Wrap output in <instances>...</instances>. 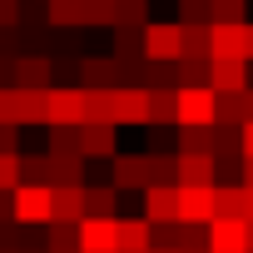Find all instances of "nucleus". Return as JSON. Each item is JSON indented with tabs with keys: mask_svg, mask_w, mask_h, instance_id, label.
<instances>
[{
	"mask_svg": "<svg viewBox=\"0 0 253 253\" xmlns=\"http://www.w3.org/2000/svg\"><path fill=\"white\" fill-rule=\"evenodd\" d=\"M15 218L20 223H50L55 218V189L50 184H15Z\"/></svg>",
	"mask_w": 253,
	"mask_h": 253,
	"instance_id": "2",
	"label": "nucleus"
},
{
	"mask_svg": "<svg viewBox=\"0 0 253 253\" xmlns=\"http://www.w3.org/2000/svg\"><path fill=\"white\" fill-rule=\"evenodd\" d=\"M209 15H213V25H243L248 5L243 0H209Z\"/></svg>",
	"mask_w": 253,
	"mask_h": 253,
	"instance_id": "32",
	"label": "nucleus"
},
{
	"mask_svg": "<svg viewBox=\"0 0 253 253\" xmlns=\"http://www.w3.org/2000/svg\"><path fill=\"white\" fill-rule=\"evenodd\" d=\"M179 124H218V89L213 84H184L179 89Z\"/></svg>",
	"mask_w": 253,
	"mask_h": 253,
	"instance_id": "1",
	"label": "nucleus"
},
{
	"mask_svg": "<svg viewBox=\"0 0 253 253\" xmlns=\"http://www.w3.org/2000/svg\"><path fill=\"white\" fill-rule=\"evenodd\" d=\"M109 184L119 194H144L149 189V154H114L109 159Z\"/></svg>",
	"mask_w": 253,
	"mask_h": 253,
	"instance_id": "5",
	"label": "nucleus"
},
{
	"mask_svg": "<svg viewBox=\"0 0 253 253\" xmlns=\"http://www.w3.org/2000/svg\"><path fill=\"white\" fill-rule=\"evenodd\" d=\"M45 248H50V253H75V248H80V223L50 218V223H45Z\"/></svg>",
	"mask_w": 253,
	"mask_h": 253,
	"instance_id": "25",
	"label": "nucleus"
},
{
	"mask_svg": "<svg viewBox=\"0 0 253 253\" xmlns=\"http://www.w3.org/2000/svg\"><path fill=\"white\" fill-rule=\"evenodd\" d=\"M253 84V60H213V89L218 94H238Z\"/></svg>",
	"mask_w": 253,
	"mask_h": 253,
	"instance_id": "13",
	"label": "nucleus"
},
{
	"mask_svg": "<svg viewBox=\"0 0 253 253\" xmlns=\"http://www.w3.org/2000/svg\"><path fill=\"white\" fill-rule=\"evenodd\" d=\"M213 60H248V20L243 25H213Z\"/></svg>",
	"mask_w": 253,
	"mask_h": 253,
	"instance_id": "15",
	"label": "nucleus"
},
{
	"mask_svg": "<svg viewBox=\"0 0 253 253\" xmlns=\"http://www.w3.org/2000/svg\"><path fill=\"white\" fill-rule=\"evenodd\" d=\"M0 30H20V0H0Z\"/></svg>",
	"mask_w": 253,
	"mask_h": 253,
	"instance_id": "39",
	"label": "nucleus"
},
{
	"mask_svg": "<svg viewBox=\"0 0 253 253\" xmlns=\"http://www.w3.org/2000/svg\"><path fill=\"white\" fill-rule=\"evenodd\" d=\"M114 124H149V89L114 84Z\"/></svg>",
	"mask_w": 253,
	"mask_h": 253,
	"instance_id": "8",
	"label": "nucleus"
},
{
	"mask_svg": "<svg viewBox=\"0 0 253 253\" xmlns=\"http://www.w3.org/2000/svg\"><path fill=\"white\" fill-rule=\"evenodd\" d=\"M114 25H149V0H119V20Z\"/></svg>",
	"mask_w": 253,
	"mask_h": 253,
	"instance_id": "37",
	"label": "nucleus"
},
{
	"mask_svg": "<svg viewBox=\"0 0 253 253\" xmlns=\"http://www.w3.org/2000/svg\"><path fill=\"white\" fill-rule=\"evenodd\" d=\"M114 60H144V25H114Z\"/></svg>",
	"mask_w": 253,
	"mask_h": 253,
	"instance_id": "22",
	"label": "nucleus"
},
{
	"mask_svg": "<svg viewBox=\"0 0 253 253\" xmlns=\"http://www.w3.org/2000/svg\"><path fill=\"white\" fill-rule=\"evenodd\" d=\"M179 25H213L209 0H179Z\"/></svg>",
	"mask_w": 253,
	"mask_h": 253,
	"instance_id": "36",
	"label": "nucleus"
},
{
	"mask_svg": "<svg viewBox=\"0 0 253 253\" xmlns=\"http://www.w3.org/2000/svg\"><path fill=\"white\" fill-rule=\"evenodd\" d=\"M15 84H25V89H50V84H55V60H50V55H20Z\"/></svg>",
	"mask_w": 253,
	"mask_h": 253,
	"instance_id": "16",
	"label": "nucleus"
},
{
	"mask_svg": "<svg viewBox=\"0 0 253 253\" xmlns=\"http://www.w3.org/2000/svg\"><path fill=\"white\" fill-rule=\"evenodd\" d=\"M45 25L84 30V0H45Z\"/></svg>",
	"mask_w": 253,
	"mask_h": 253,
	"instance_id": "21",
	"label": "nucleus"
},
{
	"mask_svg": "<svg viewBox=\"0 0 253 253\" xmlns=\"http://www.w3.org/2000/svg\"><path fill=\"white\" fill-rule=\"evenodd\" d=\"M80 253H119V213L114 218H80Z\"/></svg>",
	"mask_w": 253,
	"mask_h": 253,
	"instance_id": "6",
	"label": "nucleus"
},
{
	"mask_svg": "<svg viewBox=\"0 0 253 253\" xmlns=\"http://www.w3.org/2000/svg\"><path fill=\"white\" fill-rule=\"evenodd\" d=\"M179 184H218V159L204 154H179Z\"/></svg>",
	"mask_w": 253,
	"mask_h": 253,
	"instance_id": "18",
	"label": "nucleus"
},
{
	"mask_svg": "<svg viewBox=\"0 0 253 253\" xmlns=\"http://www.w3.org/2000/svg\"><path fill=\"white\" fill-rule=\"evenodd\" d=\"M144 89H179V60H144Z\"/></svg>",
	"mask_w": 253,
	"mask_h": 253,
	"instance_id": "23",
	"label": "nucleus"
},
{
	"mask_svg": "<svg viewBox=\"0 0 253 253\" xmlns=\"http://www.w3.org/2000/svg\"><path fill=\"white\" fill-rule=\"evenodd\" d=\"M218 213L223 218H248V184H218Z\"/></svg>",
	"mask_w": 253,
	"mask_h": 253,
	"instance_id": "28",
	"label": "nucleus"
},
{
	"mask_svg": "<svg viewBox=\"0 0 253 253\" xmlns=\"http://www.w3.org/2000/svg\"><path fill=\"white\" fill-rule=\"evenodd\" d=\"M248 253H253V218H248Z\"/></svg>",
	"mask_w": 253,
	"mask_h": 253,
	"instance_id": "47",
	"label": "nucleus"
},
{
	"mask_svg": "<svg viewBox=\"0 0 253 253\" xmlns=\"http://www.w3.org/2000/svg\"><path fill=\"white\" fill-rule=\"evenodd\" d=\"M0 119H15V84L0 89Z\"/></svg>",
	"mask_w": 253,
	"mask_h": 253,
	"instance_id": "41",
	"label": "nucleus"
},
{
	"mask_svg": "<svg viewBox=\"0 0 253 253\" xmlns=\"http://www.w3.org/2000/svg\"><path fill=\"white\" fill-rule=\"evenodd\" d=\"M154 248V223L139 218H119V253H149Z\"/></svg>",
	"mask_w": 253,
	"mask_h": 253,
	"instance_id": "17",
	"label": "nucleus"
},
{
	"mask_svg": "<svg viewBox=\"0 0 253 253\" xmlns=\"http://www.w3.org/2000/svg\"><path fill=\"white\" fill-rule=\"evenodd\" d=\"M20 184H50V154H20Z\"/></svg>",
	"mask_w": 253,
	"mask_h": 253,
	"instance_id": "34",
	"label": "nucleus"
},
{
	"mask_svg": "<svg viewBox=\"0 0 253 253\" xmlns=\"http://www.w3.org/2000/svg\"><path fill=\"white\" fill-rule=\"evenodd\" d=\"M149 124H179V89H149Z\"/></svg>",
	"mask_w": 253,
	"mask_h": 253,
	"instance_id": "27",
	"label": "nucleus"
},
{
	"mask_svg": "<svg viewBox=\"0 0 253 253\" xmlns=\"http://www.w3.org/2000/svg\"><path fill=\"white\" fill-rule=\"evenodd\" d=\"M248 60H253V25H248Z\"/></svg>",
	"mask_w": 253,
	"mask_h": 253,
	"instance_id": "46",
	"label": "nucleus"
},
{
	"mask_svg": "<svg viewBox=\"0 0 253 253\" xmlns=\"http://www.w3.org/2000/svg\"><path fill=\"white\" fill-rule=\"evenodd\" d=\"M243 154H253V119L243 124Z\"/></svg>",
	"mask_w": 253,
	"mask_h": 253,
	"instance_id": "42",
	"label": "nucleus"
},
{
	"mask_svg": "<svg viewBox=\"0 0 253 253\" xmlns=\"http://www.w3.org/2000/svg\"><path fill=\"white\" fill-rule=\"evenodd\" d=\"M50 119L45 124H80L84 119V89L80 84H50Z\"/></svg>",
	"mask_w": 253,
	"mask_h": 253,
	"instance_id": "7",
	"label": "nucleus"
},
{
	"mask_svg": "<svg viewBox=\"0 0 253 253\" xmlns=\"http://www.w3.org/2000/svg\"><path fill=\"white\" fill-rule=\"evenodd\" d=\"M50 184H84V154H50Z\"/></svg>",
	"mask_w": 253,
	"mask_h": 253,
	"instance_id": "24",
	"label": "nucleus"
},
{
	"mask_svg": "<svg viewBox=\"0 0 253 253\" xmlns=\"http://www.w3.org/2000/svg\"><path fill=\"white\" fill-rule=\"evenodd\" d=\"M45 253H50V248H45ZM75 253H80V248H75Z\"/></svg>",
	"mask_w": 253,
	"mask_h": 253,
	"instance_id": "50",
	"label": "nucleus"
},
{
	"mask_svg": "<svg viewBox=\"0 0 253 253\" xmlns=\"http://www.w3.org/2000/svg\"><path fill=\"white\" fill-rule=\"evenodd\" d=\"M243 184H253V154H248V164H243Z\"/></svg>",
	"mask_w": 253,
	"mask_h": 253,
	"instance_id": "44",
	"label": "nucleus"
},
{
	"mask_svg": "<svg viewBox=\"0 0 253 253\" xmlns=\"http://www.w3.org/2000/svg\"><path fill=\"white\" fill-rule=\"evenodd\" d=\"M15 253H40V248H15Z\"/></svg>",
	"mask_w": 253,
	"mask_h": 253,
	"instance_id": "49",
	"label": "nucleus"
},
{
	"mask_svg": "<svg viewBox=\"0 0 253 253\" xmlns=\"http://www.w3.org/2000/svg\"><path fill=\"white\" fill-rule=\"evenodd\" d=\"M15 218V189H0V223Z\"/></svg>",
	"mask_w": 253,
	"mask_h": 253,
	"instance_id": "40",
	"label": "nucleus"
},
{
	"mask_svg": "<svg viewBox=\"0 0 253 253\" xmlns=\"http://www.w3.org/2000/svg\"><path fill=\"white\" fill-rule=\"evenodd\" d=\"M243 109H248V119H253V84L243 89Z\"/></svg>",
	"mask_w": 253,
	"mask_h": 253,
	"instance_id": "43",
	"label": "nucleus"
},
{
	"mask_svg": "<svg viewBox=\"0 0 253 253\" xmlns=\"http://www.w3.org/2000/svg\"><path fill=\"white\" fill-rule=\"evenodd\" d=\"M149 253H179V248H149Z\"/></svg>",
	"mask_w": 253,
	"mask_h": 253,
	"instance_id": "48",
	"label": "nucleus"
},
{
	"mask_svg": "<svg viewBox=\"0 0 253 253\" xmlns=\"http://www.w3.org/2000/svg\"><path fill=\"white\" fill-rule=\"evenodd\" d=\"M213 154V124H179V154Z\"/></svg>",
	"mask_w": 253,
	"mask_h": 253,
	"instance_id": "29",
	"label": "nucleus"
},
{
	"mask_svg": "<svg viewBox=\"0 0 253 253\" xmlns=\"http://www.w3.org/2000/svg\"><path fill=\"white\" fill-rule=\"evenodd\" d=\"M0 154H20V124L0 119Z\"/></svg>",
	"mask_w": 253,
	"mask_h": 253,
	"instance_id": "38",
	"label": "nucleus"
},
{
	"mask_svg": "<svg viewBox=\"0 0 253 253\" xmlns=\"http://www.w3.org/2000/svg\"><path fill=\"white\" fill-rule=\"evenodd\" d=\"M50 89H25V84H15V124L25 129V124H45L50 119V99H45Z\"/></svg>",
	"mask_w": 253,
	"mask_h": 253,
	"instance_id": "14",
	"label": "nucleus"
},
{
	"mask_svg": "<svg viewBox=\"0 0 253 253\" xmlns=\"http://www.w3.org/2000/svg\"><path fill=\"white\" fill-rule=\"evenodd\" d=\"M144 218H149V223L179 218V184H149V189H144Z\"/></svg>",
	"mask_w": 253,
	"mask_h": 253,
	"instance_id": "12",
	"label": "nucleus"
},
{
	"mask_svg": "<svg viewBox=\"0 0 253 253\" xmlns=\"http://www.w3.org/2000/svg\"><path fill=\"white\" fill-rule=\"evenodd\" d=\"M209 248L213 253H248V218H213L209 223Z\"/></svg>",
	"mask_w": 253,
	"mask_h": 253,
	"instance_id": "10",
	"label": "nucleus"
},
{
	"mask_svg": "<svg viewBox=\"0 0 253 253\" xmlns=\"http://www.w3.org/2000/svg\"><path fill=\"white\" fill-rule=\"evenodd\" d=\"M218 124H248V109H243V89H238V94H218Z\"/></svg>",
	"mask_w": 253,
	"mask_h": 253,
	"instance_id": "35",
	"label": "nucleus"
},
{
	"mask_svg": "<svg viewBox=\"0 0 253 253\" xmlns=\"http://www.w3.org/2000/svg\"><path fill=\"white\" fill-rule=\"evenodd\" d=\"M218 213V184H179V218L213 223Z\"/></svg>",
	"mask_w": 253,
	"mask_h": 253,
	"instance_id": "4",
	"label": "nucleus"
},
{
	"mask_svg": "<svg viewBox=\"0 0 253 253\" xmlns=\"http://www.w3.org/2000/svg\"><path fill=\"white\" fill-rule=\"evenodd\" d=\"M184 55H213V25H184Z\"/></svg>",
	"mask_w": 253,
	"mask_h": 253,
	"instance_id": "33",
	"label": "nucleus"
},
{
	"mask_svg": "<svg viewBox=\"0 0 253 253\" xmlns=\"http://www.w3.org/2000/svg\"><path fill=\"white\" fill-rule=\"evenodd\" d=\"M114 75H119V60L114 55H84V60H75L80 89H104V84H114Z\"/></svg>",
	"mask_w": 253,
	"mask_h": 253,
	"instance_id": "11",
	"label": "nucleus"
},
{
	"mask_svg": "<svg viewBox=\"0 0 253 253\" xmlns=\"http://www.w3.org/2000/svg\"><path fill=\"white\" fill-rule=\"evenodd\" d=\"M119 189L114 184H84V218H114Z\"/></svg>",
	"mask_w": 253,
	"mask_h": 253,
	"instance_id": "19",
	"label": "nucleus"
},
{
	"mask_svg": "<svg viewBox=\"0 0 253 253\" xmlns=\"http://www.w3.org/2000/svg\"><path fill=\"white\" fill-rule=\"evenodd\" d=\"M114 129L119 124H104V119H80V154L84 159H114Z\"/></svg>",
	"mask_w": 253,
	"mask_h": 253,
	"instance_id": "9",
	"label": "nucleus"
},
{
	"mask_svg": "<svg viewBox=\"0 0 253 253\" xmlns=\"http://www.w3.org/2000/svg\"><path fill=\"white\" fill-rule=\"evenodd\" d=\"M55 189V218L80 223L84 218V184H50Z\"/></svg>",
	"mask_w": 253,
	"mask_h": 253,
	"instance_id": "20",
	"label": "nucleus"
},
{
	"mask_svg": "<svg viewBox=\"0 0 253 253\" xmlns=\"http://www.w3.org/2000/svg\"><path fill=\"white\" fill-rule=\"evenodd\" d=\"M84 119H104V124H114V84H104V89H84Z\"/></svg>",
	"mask_w": 253,
	"mask_h": 253,
	"instance_id": "31",
	"label": "nucleus"
},
{
	"mask_svg": "<svg viewBox=\"0 0 253 253\" xmlns=\"http://www.w3.org/2000/svg\"><path fill=\"white\" fill-rule=\"evenodd\" d=\"M184 84H213V55H184L179 60V89Z\"/></svg>",
	"mask_w": 253,
	"mask_h": 253,
	"instance_id": "26",
	"label": "nucleus"
},
{
	"mask_svg": "<svg viewBox=\"0 0 253 253\" xmlns=\"http://www.w3.org/2000/svg\"><path fill=\"white\" fill-rule=\"evenodd\" d=\"M119 0H84V30H114Z\"/></svg>",
	"mask_w": 253,
	"mask_h": 253,
	"instance_id": "30",
	"label": "nucleus"
},
{
	"mask_svg": "<svg viewBox=\"0 0 253 253\" xmlns=\"http://www.w3.org/2000/svg\"><path fill=\"white\" fill-rule=\"evenodd\" d=\"M248 218H253V184H248Z\"/></svg>",
	"mask_w": 253,
	"mask_h": 253,
	"instance_id": "45",
	"label": "nucleus"
},
{
	"mask_svg": "<svg viewBox=\"0 0 253 253\" xmlns=\"http://www.w3.org/2000/svg\"><path fill=\"white\" fill-rule=\"evenodd\" d=\"M144 60H184V25L179 20H149L144 25Z\"/></svg>",
	"mask_w": 253,
	"mask_h": 253,
	"instance_id": "3",
	"label": "nucleus"
}]
</instances>
